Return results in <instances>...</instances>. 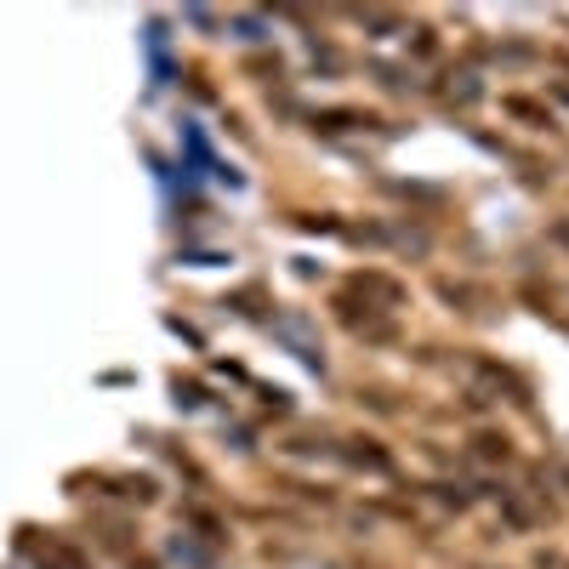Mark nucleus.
I'll list each match as a JSON object with an SVG mask.
<instances>
[{"instance_id": "nucleus-4", "label": "nucleus", "mask_w": 569, "mask_h": 569, "mask_svg": "<svg viewBox=\"0 0 569 569\" xmlns=\"http://www.w3.org/2000/svg\"><path fill=\"white\" fill-rule=\"evenodd\" d=\"M353 445H359V450H348V456H353L359 467H376V472H388V467H393V456H388V450H376L370 439H353Z\"/></svg>"}, {"instance_id": "nucleus-2", "label": "nucleus", "mask_w": 569, "mask_h": 569, "mask_svg": "<svg viewBox=\"0 0 569 569\" xmlns=\"http://www.w3.org/2000/svg\"><path fill=\"white\" fill-rule=\"evenodd\" d=\"M353 291L376 297V302H382V313H393V308L405 302V291H399V284H393L388 273H359V279H353Z\"/></svg>"}, {"instance_id": "nucleus-3", "label": "nucleus", "mask_w": 569, "mask_h": 569, "mask_svg": "<svg viewBox=\"0 0 569 569\" xmlns=\"http://www.w3.org/2000/svg\"><path fill=\"white\" fill-rule=\"evenodd\" d=\"M445 98H450V103H461V109H472V103L485 98V86H479V74H467V69H461V74H450Z\"/></svg>"}, {"instance_id": "nucleus-6", "label": "nucleus", "mask_w": 569, "mask_h": 569, "mask_svg": "<svg viewBox=\"0 0 569 569\" xmlns=\"http://www.w3.org/2000/svg\"><path fill=\"white\" fill-rule=\"evenodd\" d=\"M472 445H479V456H485V461H507V456H512V445H507L501 433H479Z\"/></svg>"}, {"instance_id": "nucleus-5", "label": "nucleus", "mask_w": 569, "mask_h": 569, "mask_svg": "<svg viewBox=\"0 0 569 569\" xmlns=\"http://www.w3.org/2000/svg\"><path fill=\"white\" fill-rule=\"evenodd\" d=\"M313 126H325V131H342V126H376V114H353V109H337V114H313Z\"/></svg>"}, {"instance_id": "nucleus-1", "label": "nucleus", "mask_w": 569, "mask_h": 569, "mask_svg": "<svg viewBox=\"0 0 569 569\" xmlns=\"http://www.w3.org/2000/svg\"><path fill=\"white\" fill-rule=\"evenodd\" d=\"M23 552H29L40 569H86V558H80L69 541H58L52 530H46V541H40V530H23Z\"/></svg>"}, {"instance_id": "nucleus-7", "label": "nucleus", "mask_w": 569, "mask_h": 569, "mask_svg": "<svg viewBox=\"0 0 569 569\" xmlns=\"http://www.w3.org/2000/svg\"><path fill=\"white\" fill-rule=\"evenodd\" d=\"M547 240H552V246H563V251H569V217H558V222H552V228H547Z\"/></svg>"}]
</instances>
